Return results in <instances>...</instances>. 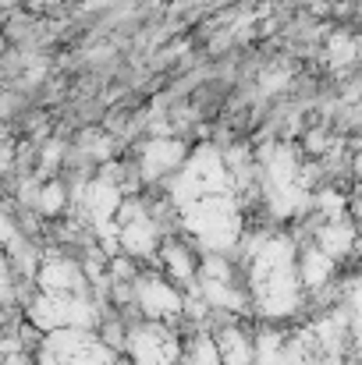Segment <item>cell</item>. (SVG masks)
I'll return each instance as SVG.
<instances>
[{
    "instance_id": "4fadbf2b",
    "label": "cell",
    "mask_w": 362,
    "mask_h": 365,
    "mask_svg": "<svg viewBox=\"0 0 362 365\" xmlns=\"http://www.w3.org/2000/svg\"><path fill=\"white\" fill-rule=\"evenodd\" d=\"M181 365H221V348H217V337L213 334H196L188 344H185V351H181Z\"/></svg>"
},
{
    "instance_id": "8992f818",
    "label": "cell",
    "mask_w": 362,
    "mask_h": 365,
    "mask_svg": "<svg viewBox=\"0 0 362 365\" xmlns=\"http://www.w3.org/2000/svg\"><path fill=\"white\" fill-rule=\"evenodd\" d=\"M128 355H131V365H178L181 348L171 330L153 323L128 334Z\"/></svg>"
},
{
    "instance_id": "8fae6325",
    "label": "cell",
    "mask_w": 362,
    "mask_h": 365,
    "mask_svg": "<svg viewBox=\"0 0 362 365\" xmlns=\"http://www.w3.org/2000/svg\"><path fill=\"white\" fill-rule=\"evenodd\" d=\"M356 242V231H352V224H345L341 217L338 220H331L323 231H320V238H316V248L320 252H327L331 259H341L348 248Z\"/></svg>"
},
{
    "instance_id": "5b68a950",
    "label": "cell",
    "mask_w": 362,
    "mask_h": 365,
    "mask_svg": "<svg viewBox=\"0 0 362 365\" xmlns=\"http://www.w3.org/2000/svg\"><path fill=\"white\" fill-rule=\"evenodd\" d=\"M131 294H135L142 316L153 319V323H171V319H178V316L185 312L181 291H178L171 280L156 277V273H139V277L131 280Z\"/></svg>"
},
{
    "instance_id": "ac0fdd59",
    "label": "cell",
    "mask_w": 362,
    "mask_h": 365,
    "mask_svg": "<svg viewBox=\"0 0 362 365\" xmlns=\"http://www.w3.org/2000/svg\"><path fill=\"white\" fill-rule=\"evenodd\" d=\"M0 323H4V309H0Z\"/></svg>"
},
{
    "instance_id": "5bb4252c",
    "label": "cell",
    "mask_w": 362,
    "mask_h": 365,
    "mask_svg": "<svg viewBox=\"0 0 362 365\" xmlns=\"http://www.w3.org/2000/svg\"><path fill=\"white\" fill-rule=\"evenodd\" d=\"M178 156H181V149H178L174 142H167V145H153V149L146 153V163H142L146 178H160L164 170H171V167L178 163Z\"/></svg>"
},
{
    "instance_id": "7c38bea8",
    "label": "cell",
    "mask_w": 362,
    "mask_h": 365,
    "mask_svg": "<svg viewBox=\"0 0 362 365\" xmlns=\"http://www.w3.org/2000/svg\"><path fill=\"white\" fill-rule=\"evenodd\" d=\"M160 262H164V269H167L174 280H181V284L196 280V259H192V252H188L185 245L167 242L164 252H160Z\"/></svg>"
},
{
    "instance_id": "30bf717a",
    "label": "cell",
    "mask_w": 362,
    "mask_h": 365,
    "mask_svg": "<svg viewBox=\"0 0 362 365\" xmlns=\"http://www.w3.org/2000/svg\"><path fill=\"white\" fill-rule=\"evenodd\" d=\"M199 291H203V302L213 305V309H228V312H245L248 309V298L241 294L231 280H221V277H199Z\"/></svg>"
},
{
    "instance_id": "277c9868",
    "label": "cell",
    "mask_w": 362,
    "mask_h": 365,
    "mask_svg": "<svg viewBox=\"0 0 362 365\" xmlns=\"http://www.w3.org/2000/svg\"><path fill=\"white\" fill-rule=\"evenodd\" d=\"M29 319L43 334H50V330H93L100 323V312L89 302V294H46V291H39V298L29 305Z\"/></svg>"
},
{
    "instance_id": "3957f363",
    "label": "cell",
    "mask_w": 362,
    "mask_h": 365,
    "mask_svg": "<svg viewBox=\"0 0 362 365\" xmlns=\"http://www.w3.org/2000/svg\"><path fill=\"white\" fill-rule=\"evenodd\" d=\"M39 365H124L118 351L100 341L93 330H50L43 348H39Z\"/></svg>"
},
{
    "instance_id": "2e32d148",
    "label": "cell",
    "mask_w": 362,
    "mask_h": 365,
    "mask_svg": "<svg viewBox=\"0 0 362 365\" xmlns=\"http://www.w3.org/2000/svg\"><path fill=\"white\" fill-rule=\"evenodd\" d=\"M7 291H11V266H7V259L0 252V298H7Z\"/></svg>"
},
{
    "instance_id": "9a60e30c",
    "label": "cell",
    "mask_w": 362,
    "mask_h": 365,
    "mask_svg": "<svg viewBox=\"0 0 362 365\" xmlns=\"http://www.w3.org/2000/svg\"><path fill=\"white\" fill-rule=\"evenodd\" d=\"M39 206H43V213H57V210H61V188H57V185H50V188L43 192Z\"/></svg>"
},
{
    "instance_id": "e0dca14e",
    "label": "cell",
    "mask_w": 362,
    "mask_h": 365,
    "mask_svg": "<svg viewBox=\"0 0 362 365\" xmlns=\"http://www.w3.org/2000/svg\"><path fill=\"white\" fill-rule=\"evenodd\" d=\"M11 238H14V227H11V220L0 213V245H7Z\"/></svg>"
},
{
    "instance_id": "6da1fadb",
    "label": "cell",
    "mask_w": 362,
    "mask_h": 365,
    "mask_svg": "<svg viewBox=\"0 0 362 365\" xmlns=\"http://www.w3.org/2000/svg\"><path fill=\"white\" fill-rule=\"evenodd\" d=\"M248 291L256 302V312L266 319H288L302 305V284H298V262L291 238L277 235L256 245L248 255Z\"/></svg>"
},
{
    "instance_id": "7a4b0ae2",
    "label": "cell",
    "mask_w": 362,
    "mask_h": 365,
    "mask_svg": "<svg viewBox=\"0 0 362 365\" xmlns=\"http://www.w3.org/2000/svg\"><path fill=\"white\" fill-rule=\"evenodd\" d=\"M185 210V224L188 231L206 245L210 252H224L238 242L241 235V220L238 210H235V199L231 192H221V195H206V199H196Z\"/></svg>"
},
{
    "instance_id": "d6986e66",
    "label": "cell",
    "mask_w": 362,
    "mask_h": 365,
    "mask_svg": "<svg viewBox=\"0 0 362 365\" xmlns=\"http://www.w3.org/2000/svg\"><path fill=\"white\" fill-rule=\"evenodd\" d=\"M178 365H181V362H178Z\"/></svg>"
},
{
    "instance_id": "ba28073f",
    "label": "cell",
    "mask_w": 362,
    "mask_h": 365,
    "mask_svg": "<svg viewBox=\"0 0 362 365\" xmlns=\"http://www.w3.org/2000/svg\"><path fill=\"white\" fill-rule=\"evenodd\" d=\"M36 280H39V291L46 294H86V284H89L82 266L71 259H46Z\"/></svg>"
},
{
    "instance_id": "9c48e42d",
    "label": "cell",
    "mask_w": 362,
    "mask_h": 365,
    "mask_svg": "<svg viewBox=\"0 0 362 365\" xmlns=\"http://www.w3.org/2000/svg\"><path fill=\"white\" fill-rule=\"evenodd\" d=\"M334 266H338V259H331L327 252H320L316 245H309L306 255H302V262H298V284H302V291L327 287V280L334 277Z\"/></svg>"
},
{
    "instance_id": "52a82bcc",
    "label": "cell",
    "mask_w": 362,
    "mask_h": 365,
    "mask_svg": "<svg viewBox=\"0 0 362 365\" xmlns=\"http://www.w3.org/2000/svg\"><path fill=\"white\" fill-rule=\"evenodd\" d=\"M118 227H121V245L131 252V255H153L156 252V242H160V231H156V224L146 217V210L142 206H124L121 210V220H118Z\"/></svg>"
}]
</instances>
